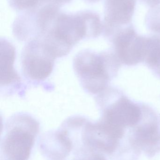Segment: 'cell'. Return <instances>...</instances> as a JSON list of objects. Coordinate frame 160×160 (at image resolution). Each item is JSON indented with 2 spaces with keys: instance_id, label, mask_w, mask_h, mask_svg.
I'll use <instances>...</instances> for the list:
<instances>
[{
  "instance_id": "3",
  "label": "cell",
  "mask_w": 160,
  "mask_h": 160,
  "mask_svg": "<svg viewBox=\"0 0 160 160\" xmlns=\"http://www.w3.org/2000/svg\"><path fill=\"white\" fill-rule=\"evenodd\" d=\"M116 57L85 50L73 60V68L82 87L87 93L99 94L106 89L117 68Z\"/></svg>"
},
{
  "instance_id": "9",
  "label": "cell",
  "mask_w": 160,
  "mask_h": 160,
  "mask_svg": "<svg viewBox=\"0 0 160 160\" xmlns=\"http://www.w3.org/2000/svg\"><path fill=\"white\" fill-rule=\"evenodd\" d=\"M15 48L5 39H1V86L4 87L19 84L20 78L13 68L15 60Z\"/></svg>"
},
{
  "instance_id": "10",
  "label": "cell",
  "mask_w": 160,
  "mask_h": 160,
  "mask_svg": "<svg viewBox=\"0 0 160 160\" xmlns=\"http://www.w3.org/2000/svg\"><path fill=\"white\" fill-rule=\"evenodd\" d=\"M146 38V51L144 60L160 77V36Z\"/></svg>"
},
{
  "instance_id": "8",
  "label": "cell",
  "mask_w": 160,
  "mask_h": 160,
  "mask_svg": "<svg viewBox=\"0 0 160 160\" xmlns=\"http://www.w3.org/2000/svg\"><path fill=\"white\" fill-rule=\"evenodd\" d=\"M39 147L42 154L51 160H64L74 149L73 140L62 126L57 130L45 133Z\"/></svg>"
},
{
  "instance_id": "12",
  "label": "cell",
  "mask_w": 160,
  "mask_h": 160,
  "mask_svg": "<svg viewBox=\"0 0 160 160\" xmlns=\"http://www.w3.org/2000/svg\"><path fill=\"white\" fill-rule=\"evenodd\" d=\"M76 160H107V159L103 154L95 152V153H90L86 155V157H84V158H82Z\"/></svg>"
},
{
  "instance_id": "1",
  "label": "cell",
  "mask_w": 160,
  "mask_h": 160,
  "mask_svg": "<svg viewBox=\"0 0 160 160\" xmlns=\"http://www.w3.org/2000/svg\"><path fill=\"white\" fill-rule=\"evenodd\" d=\"M102 31L103 23L95 12L85 10L66 13L60 11L49 33L59 47L70 52L81 40L97 37Z\"/></svg>"
},
{
  "instance_id": "11",
  "label": "cell",
  "mask_w": 160,
  "mask_h": 160,
  "mask_svg": "<svg viewBox=\"0 0 160 160\" xmlns=\"http://www.w3.org/2000/svg\"><path fill=\"white\" fill-rule=\"evenodd\" d=\"M145 22L148 29L160 33V6L151 8L145 18Z\"/></svg>"
},
{
  "instance_id": "2",
  "label": "cell",
  "mask_w": 160,
  "mask_h": 160,
  "mask_svg": "<svg viewBox=\"0 0 160 160\" xmlns=\"http://www.w3.org/2000/svg\"><path fill=\"white\" fill-rule=\"evenodd\" d=\"M39 131V123L28 114L19 113L9 118L1 137V159L29 160Z\"/></svg>"
},
{
  "instance_id": "13",
  "label": "cell",
  "mask_w": 160,
  "mask_h": 160,
  "mask_svg": "<svg viewBox=\"0 0 160 160\" xmlns=\"http://www.w3.org/2000/svg\"><path fill=\"white\" fill-rule=\"evenodd\" d=\"M150 7L153 8L160 5V0H142Z\"/></svg>"
},
{
  "instance_id": "7",
  "label": "cell",
  "mask_w": 160,
  "mask_h": 160,
  "mask_svg": "<svg viewBox=\"0 0 160 160\" xmlns=\"http://www.w3.org/2000/svg\"><path fill=\"white\" fill-rule=\"evenodd\" d=\"M136 3V0H105L102 32L106 36L131 24Z\"/></svg>"
},
{
  "instance_id": "6",
  "label": "cell",
  "mask_w": 160,
  "mask_h": 160,
  "mask_svg": "<svg viewBox=\"0 0 160 160\" xmlns=\"http://www.w3.org/2000/svg\"><path fill=\"white\" fill-rule=\"evenodd\" d=\"M111 38L117 58L127 65L138 64L144 60L147 38L138 35L132 24L120 27Z\"/></svg>"
},
{
  "instance_id": "5",
  "label": "cell",
  "mask_w": 160,
  "mask_h": 160,
  "mask_svg": "<svg viewBox=\"0 0 160 160\" xmlns=\"http://www.w3.org/2000/svg\"><path fill=\"white\" fill-rule=\"evenodd\" d=\"M56 58L36 39L29 41L22 53L21 63L23 75L35 82L45 80L50 76Z\"/></svg>"
},
{
  "instance_id": "4",
  "label": "cell",
  "mask_w": 160,
  "mask_h": 160,
  "mask_svg": "<svg viewBox=\"0 0 160 160\" xmlns=\"http://www.w3.org/2000/svg\"><path fill=\"white\" fill-rule=\"evenodd\" d=\"M114 91L105 89L97 97L102 112L100 120L126 130L131 129L141 121L143 110L126 96L116 95Z\"/></svg>"
}]
</instances>
